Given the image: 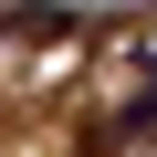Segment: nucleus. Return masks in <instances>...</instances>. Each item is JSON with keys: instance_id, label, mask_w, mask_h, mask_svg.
I'll use <instances>...</instances> for the list:
<instances>
[{"instance_id": "f257e3e1", "label": "nucleus", "mask_w": 157, "mask_h": 157, "mask_svg": "<svg viewBox=\"0 0 157 157\" xmlns=\"http://www.w3.org/2000/svg\"><path fill=\"white\" fill-rule=\"evenodd\" d=\"M147 126H157V52L126 63V94H115V126L105 136H147Z\"/></svg>"}]
</instances>
